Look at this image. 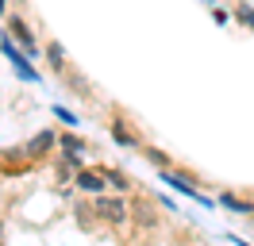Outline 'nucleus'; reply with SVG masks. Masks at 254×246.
Returning <instances> with one entry per match:
<instances>
[{
    "label": "nucleus",
    "mask_w": 254,
    "mask_h": 246,
    "mask_svg": "<svg viewBox=\"0 0 254 246\" xmlns=\"http://www.w3.org/2000/svg\"><path fill=\"white\" fill-rule=\"evenodd\" d=\"M54 112H58V120H65V127H77V116L69 108H54Z\"/></svg>",
    "instance_id": "nucleus-6"
},
{
    "label": "nucleus",
    "mask_w": 254,
    "mask_h": 246,
    "mask_svg": "<svg viewBox=\"0 0 254 246\" xmlns=\"http://www.w3.org/2000/svg\"><path fill=\"white\" fill-rule=\"evenodd\" d=\"M162 181H170V184L177 188V192H185V196H189V200H196V204H212V200H208V196H200V192H196V188H192V184L185 181V177H170V173H162Z\"/></svg>",
    "instance_id": "nucleus-2"
},
{
    "label": "nucleus",
    "mask_w": 254,
    "mask_h": 246,
    "mask_svg": "<svg viewBox=\"0 0 254 246\" xmlns=\"http://www.w3.org/2000/svg\"><path fill=\"white\" fill-rule=\"evenodd\" d=\"M220 204H223V208H231V212H239V215H251V208H247V204H239V200H235V196H227V192L220 196Z\"/></svg>",
    "instance_id": "nucleus-5"
},
{
    "label": "nucleus",
    "mask_w": 254,
    "mask_h": 246,
    "mask_svg": "<svg viewBox=\"0 0 254 246\" xmlns=\"http://www.w3.org/2000/svg\"><path fill=\"white\" fill-rule=\"evenodd\" d=\"M239 19H243L247 27H254V12H251V8H243V12H239Z\"/></svg>",
    "instance_id": "nucleus-8"
},
{
    "label": "nucleus",
    "mask_w": 254,
    "mask_h": 246,
    "mask_svg": "<svg viewBox=\"0 0 254 246\" xmlns=\"http://www.w3.org/2000/svg\"><path fill=\"white\" fill-rule=\"evenodd\" d=\"M96 208H100V215L112 219V223H116V219H124V204H120V200H96Z\"/></svg>",
    "instance_id": "nucleus-3"
},
{
    "label": "nucleus",
    "mask_w": 254,
    "mask_h": 246,
    "mask_svg": "<svg viewBox=\"0 0 254 246\" xmlns=\"http://www.w3.org/2000/svg\"><path fill=\"white\" fill-rule=\"evenodd\" d=\"M116 142H124V146H135V138H131V135H127V131H124V127H116Z\"/></svg>",
    "instance_id": "nucleus-7"
},
{
    "label": "nucleus",
    "mask_w": 254,
    "mask_h": 246,
    "mask_svg": "<svg viewBox=\"0 0 254 246\" xmlns=\"http://www.w3.org/2000/svg\"><path fill=\"white\" fill-rule=\"evenodd\" d=\"M0 50H4V58L12 62V69H16L19 81H39V73L27 65V54H23V50L12 43V35H0Z\"/></svg>",
    "instance_id": "nucleus-1"
},
{
    "label": "nucleus",
    "mask_w": 254,
    "mask_h": 246,
    "mask_svg": "<svg viewBox=\"0 0 254 246\" xmlns=\"http://www.w3.org/2000/svg\"><path fill=\"white\" fill-rule=\"evenodd\" d=\"M81 188H89V192H100V188H104V181H100L96 173H81Z\"/></svg>",
    "instance_id": "nucleus-4"
},
{
    "label": "nucleus",
    "mask_w": 254,
    "mask_h": 246,
    "mask_svg": "<svg viewBox=\"0 0 254 246\" xmlns=\"http://www.w3.org/2000/svg\"><path fill=\"white\" fill-rule=\"evenodd\" d=\"M0 12H4V0H0Z\"/></svg>",
    "instance_id": "nucleus-9"
}]
</instances>
